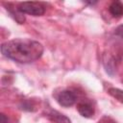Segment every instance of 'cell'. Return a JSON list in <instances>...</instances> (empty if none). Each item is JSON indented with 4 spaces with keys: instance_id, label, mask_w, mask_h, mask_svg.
I'll return each mask as SVG.
<instances>
[{
    "instance_id": "6da1fadb",
    "label": "cell",
    "mask_w": 123,
    "mask_h": 123,
    "mask_svg": "<svg viewBox=\"0 0 123 123\" xmlns=\"http://www.w3.org/2000/svg\"><path fill=\"white\" fill-rule=\"evenodd\" d=\"M2 54L20 63H29L38 60L43 53V46L30 38H14L1 46Z\"/></svg>"
},
{
    "instance_id": "7a4b0ae2",
    "label": "cell",
    "mask_w": 123,
    "mask_h": 123,
    "mask_svg": "<svg viewBox=\"0 0 123 123\" xmlns=\"http://www.w3.org/2000/svg\"><path fill=\"white\" fill-rule=\"evenodd\" d=\"M17 10L19 12L28 13L35 16L42 15L45 12V7L42 3L38 2H22L18 5Z\"/></svg>"
},
{
    "instance_id": "3957f363",
    "label": "cell",
    "mask_w": 123,
    "mask_h": 123,
    "mask_svg": "<svg viewBox=\"0 0 123 123\" xmlns=\"http://www.w3.org/2000/svg\"><path fill=\"white\" fill-rule=\"evenodd\" d=\"M58 102L62 107H70L76 102V95L71 90H63L59 94Z\"/></svg>"
},
{
    "instance_id": "277c9868",
    "label": "cell",
    "mask_w": 123,
    "mask_h": 123,
    "mask_svg": "<svg viewBox=\"0 0 123 123\" xmlns=\"http://www.w3.org/2000/svg\"><path fill=\"white\" fill-rule=\"evenodd\" d=\"M78 111L82 116L86 117V118L91 117L94 113L92 106L88 103H80L78 105Z\"/></svg>"
},
{
    "instance_id": "5b68a950",
    "label": "cell",
    "mask_w": 123,
    "mask_h": 123,
    "mask_svg": "<svg viewBox=\"0 0 123 123\" xmlns=\"http://www.w3.org/2000/svg\"><path fill=\"white\" fill-rule=\"evenodd\" d=\"M48 117L55 123H71L69 118H67L65 115L62 114L57 111H51L48 113Z\"/></svg>"
},
{
    "instance_id": "8992f818",
    "label": "cell",
    "mask_w": 123,
    "mask_h": 123,
    "mask_svg": "<svg viewBox=\"0 0 123 123\" xmlns=\"http://www.w3.org/2000/svg\"><path fill=\"white\" fill-rule=\"evenodd\" d=\"M110 12L113 16H121L123 14V4L120 1H114L111 4L110 8Z\"/></svg>"
},
{
    "instance_id": "52a82bcc",
    "label": "cell",
    "mask_w": 123,
    "mask_h": 123,
    "mask_svg": "<svg viewBox=\"0 0 123 123\" xmlns=\"http://www.w3.org/2000/svg\"><path fill=\"white\" fill-rule=\"evenodd\" d=\"M109 93L113 96L115 99H117L118 101H120L121 103H123V90H120L118 88H110L109 89Z\"/></svg>"
},
{
    "instance_id": "ba28073f",
    "label": "cell",
    "mask_w": 123,
    "mask_h": 123,
    "mask_svg": "<svg viewBox=\"0 0 123 123\" xmlns=\"http://www.w3.org/2000/svg\"><path fill=\"white\" fill-rule=\"evenodd\" d=\"M98 123H116L115 121H113L111 117H108V116H105V117H103L101 120H99V122Z\"/></svg>"
},
{
    "instance_id": "9c48e42d",
    "label": "cell",
    "mask_w": 123,
    "mask_h": 123,
    "mask_svg": "<svg viewBox=\"0 0 123 123\" xmlns=\"http://www.w3.org/2000/svg\"><path fill=\"white\" fill-rule=\"evenodd\" d=\"M115 33L117 34V35H119L120 37H123V25H121V26H119L117 29H116V31H115Z\"/></svg>"
},
{
    "instance_id": "30bf717a",
    "label": "cell",
    "mask_w": 123,
    "mask_h": 123,
    "mask_svg": "<svg viewBox=\"0 0 123 123\" xmlns=\"http://www.w3.org/2000/svg\"><path fill=\"white\" fill-rule=\"evenodd\" d=\"M7 122H8V119L6 118L5 114L2 113V114H1V123H7Z\"/></svg>"
}]
</instances>
